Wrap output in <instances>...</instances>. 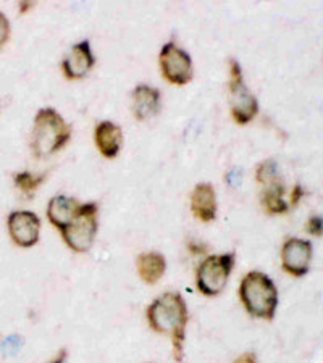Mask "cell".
Instances as JSON below:
<instances>
[{"mask_svg":"<svg viewBox=\"0 0 323 363\" xmlns=\"http://www.w3.org/2000/svg\"><path fill=\"white\" fill-rule=\"evenodd\" d=\"M191 212L202 223L217 218V196L212 184L199 183L191 194Z\"/></svg>","mask_w":323,"mask_h":363,"instance_id":"8fae6325","label":"cell"},{"mask_svg":"<svg viewBox=\"0 0 323 363\" xmlns=\"http://www.w3.org/2000/svg\"><path fill=\"white\" fill-rule=\"evenodd\" d=\"M239 298L252 317L272 321L278 307V289L262 272H249L241 281Z\"/></svg>","mask_w":323,"mask_h":363,"instance_id":"7a4b0ae2","label":"cell"},{"mask_svg":"<svg viewBox=\"0 0 323 363\" xmlns=\"http://www.w3.org/2000/svg\"><path fill=\"white\" fill-rule=\"evenodd\" d=\"M72 138V128L54 108H40L34 118L31 150L38 159L50 157L65 147Z\"/></svg>","mask_w":323,"mask_h":363,"instance_id":"3957f363","label":"cell"},{"mask_svg":"<svg viewBox=\"0 0 323 363\" xmlns=\"http://www.w3.org/2000/svg\"><path fill=\"white\" fill-rule=\"evenodd\" d=\"M97 215L96 203L81 205L75 218L60 231L63 241L76 254H84L92 247L99 230Z\"/></svg>","mask_w":323,"mask_h":363,"instance_id":"277c9868","label":"cell"},{"mask_svg":"<svg viewBox=\"0 0 323 363\" xmlns=\"http://www.w3.org/2000/svg\"><path fill=\"white\" fill-rule=\"evenodd\" d=\"M312 244L305 241V239H286L280 252L281 267H283V270L288 274H291V277L301 278L309 272L310 262H312Z\"/></svg>","mask_w":323,"mask_h":363,"instance_id":"ba28073f","label":"cell"},{"mask_svg":"<svg viewBox=\"0 0 323 363\" xmlns=\"http://www.w3.org/2000/svg\"><path fill=\"white\" fill-rule=\"evenodd\" d=\"M136 268L141 279L146 284H155L167 270L165 257L158 252H144L136 260Z\"/></svg>","mask_w":323,"mask_h":363,"instance_id":"9a60e30c","label":"cell"},{"mask_svg":"<svg viewBox=\"0 0 323 363\" xmlns=\"http://www.w3.org/2000/svg\"><path fill=\"white\" fill-rule=\"evenodd\" d=\"M7 226L11 241L18 247L29 249L38 244L40 234V220L36 213L28 212V210L11 212L9 215Z\"/></svg>","mask_w":323,"mask_h":363,"instance_id":"9c48e42d","label":"cell"},{"mask_svg":"<svg viewBox=\"0 0 323 363\" xmlns=\"http://www.w3.org/2000/svg\"><path fill=\"white\" fill-rule=\"evenodd\" d=\"M283 194H285L283 184L277 183V181L270 183L268 189L262 194V205L268 215L277 216V215L288 213L290 205L286 203Z\"/></svg>","mask_w":323,"mask_h":363,"instance_id":"2e32d148","label":"cell"},{"mask_svg":"<svg viewBox=\"0 0 323 363\" xmlns=\"http://www.w3.org/2000/svg\"><path fill=\"white\" fill-rule=\"evenodd\" d=\"M94 63H96V58L91 50L89 40H81L75 44L70 54L65 57L62 69L68 79H81L91 72Z\"/></svg>","mask_w":323,"mask_h":363,"instance_id":"30bf717a","label":"cell"},{"mask_svg":"<svg viewBox=\"0 0 323 363\" xmlns=\"http://www.w3.org/2000/svg\"><path fill=\"white\" fill-rule=\"evenodd\" d=\"M302 197H304V187L301 184H296L295 187H292L291 196H290L291 207H296V205H299V202L302 201Z\"/></svg>","mask_w":323,"mask_h":363,"instance_id":"44dd1931","label":"cell"},{"mask_svg":"<svg viewBox=\"0 0 323 363\" xmlns=\"http://www.w3.org/2000/svg\"><path fill=\"white\" fill-rule=\"evenodd\" d=\"M233 363H257V355L254 352H244L238 359H234Z\"/></svg>","mask_w":323,"mask_h":363,"instance_id":"7402d4cb","label":"cell"},{"mask_svg":"<svg viewBox=\"0 0 323 363\" xmlns=\"http://www.w3.org/2000/svg\"><path fill=\"white\" fill-rule=\"evenodd\" d=\"M67 357H68V352H67V349H62L60 352L57 354V357L52 362H49V363H65V360H67Z\"/></svg>","mask_w":323,"mask_h":363,"instance_id":"603a6c76","label":"cell"},{"mask_svg":"<svg viewBox=\"0 0 323 363\" xmlns=\"http://www.w3.org/2000/svg\"><path fill=\"white\" fill-rule=\"evenodd\" d=\"M10 38V21L2 11H0V47L7 43Z\"/></svg>","mask_w":323,"mask_h":363,"instance_id":"d6986e66","label":"cell"},{"mask_svg":"<svg viewBox=\"0 0 323 363\" xmlns=\"http://www.w3.org/2000/svg\"><path fill=\"white\" fill-rule=\"evenodd\" d=\"M80 207L81 203L76 199L67 196H55L50 199L49 207H47V218H49L50 223L57 230L62 231L75 218Z\"/></svg>","mask_w":323,"mask_h":363,"instance_id":"5bb4252c","label":"cell"},{"mask_svg":"<svg viewBox=\"0 0 323 363\" xmlns=\"http://www.w3.org/2000/svg\"><path fill=\"white\" fill-rule=\"evenodd\" d=\"M230 105L231 116L238 125H248L258 112V102L254 94L244 84L239 62L230 60Z\"/></svg>","mask_w":323,"mask_h":363,"instance_id":"8992f818","label":"cell"},{"mask_svg":"<svg viewBox=\"0 0 323 363\" xmlns=\"http://www.w3.org/2000/svg\"><path fill=\"white\" fill-rule=\"evenodd\" d=\"M131 107L139 121L152 118L160 110V91L146 84L138 86L131 94Z\"/></svg>","mask_w":323,"mask_h":363,"instance_id":"7c38bea8","label":"cell"},{"mask_svg":"<svg viewBox=\"0 0 323 363\" xmlns=\"http://www.w3.org/2000/svg\"><path fill=\"white\" fill-rule=\"evenodd\" d=\"M323 231V223H322V216H312L307 221V233L312 234V236H322Z\"/></svg>","mask_w":323,"mask_h":363,"instance_id":"ffe728a7","label":"cell"},{"mask_svg":"<svg viewBox=\"0 0 323 363\" xmlns=\"http://www.w3.org/2000/svg\"><path fill=\"white\" fill-rule=\"evenodd\" d=\"M236 255L234 252L221 255H209L202 260L196 273V286L204 296L215 297L225 289L233 272Z\"/></svg>","mask_w":323,"mask_h":363,"instance_id":"5b68a950","label":"cell"},{"mask_svg":"<svg viewBox=\"0 0 323 363\" xmlns=\"http://www.w3.org/2000/svg\"><path fill=\"white\" fill-rule=\"evenodd\" d=\"M45 179L44 174H33L29 172H21L15 174V186L23 192V194H33L38 187L43 184V181Z\"/></svg>","mask_w":323,"mask_h":363,"instance_id":"e0dca14e","label":"cell"},{"mask_svg":"<svg viewBox=\"0 0 323 363\" xmlns=\"http://www.w3.org/2000/svg\"><path fill=\"white\" fill-rule=\"evenodd\" d=\"M277 169L278 167L277 163H275V160L270 159V160L262 162L256 169V179L261 184L273 183V181H277Z\"/></svg>","mask_w":323,"mask_h":363,"instance_id":"ac0fdd59","label":"cell"},{"mask_svg":"<svg viewBox=\"0 0 323 363\" xmlns=\"http://www.w3.org/2000/svg\"><path fill=\"white\" fill-rule=\"evenodd\" d=\"M149 326L158 335L172 337L173 359H185V337L187 325V306L180 292H165L148 307Z\"/></svg>","mask_w":323,"mask_h":363,"instance_id":"6da1fadb","label":"cell"},{"mask_svg":"<svg viewBox=\"0 0 323 363\" xmlns=\"http://www.w3.org/2000/svg\"><path fill=\"white\" fill-rule=\"evenodd\" d=\"M158 63H160L162 76L170 84L185 86L192 79L191 57L175 43H168L162 47Z\"/></svg>","mask_w":323,"mask_h":363,"instance_id":"52a82bcc","label":"cell"},{"mask_svg":"<svg viewBox=\"0 0 323 363\" xmlns=\"http://www.w3.org/2000/svg\"><path fill=\"white\" fill-rule=\"evenodd\" d=\"M33 7H34L33 2H20V13H26V11Z\"/></svg>","mask_w":323,"mask_h":363,"instance_id":"cb8c5ba5","label":"cell"},{"mask_svg":"<svg viewBox=\"0 0 323 363\" xmlns=\"http://www.w3.org/2000/svg\"><path fill=\"white\" fill-rule=\"evenodd\" d=\"M94 140L101 154L105 159H115L119 155L123 143V134L120 126L111 121H102L96 126L94 131Z\"/></svg>","mask_w":323,"mask_h":363,"instance_id":"4fadbf2b","label":"cell"}]
</instances>
